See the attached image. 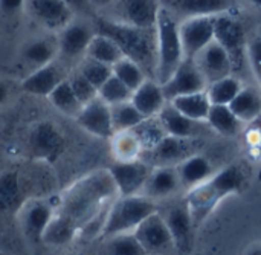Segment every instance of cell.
<instances>
[{"label":"cell","instance_id":"obj_1","mask_svg":"<svg viewBox=\"0 0 261 255\" xmlns=\"http://www.w3.org/2000/svg\"><path fill=\"white\" fill-rule=\"evenodd\" d=\"M116 197L118 191L109 170H98L76 181L60 197L57 211L69 217L81 234L96 222L104 226L107 211Z\"/></svg>","mask_w":261,"mask_h":255},{"label":"cell","instance_id":"obj_2","mask_svg":"<svg viewBox=\"0 0 261 255\" xmlns=\"http://www.w3.org/2000/svg\"><path fill=\"white\" fill-rule=\"evenodd\" d=\"M96 34L112 38L121 49L122 55L138 63L145 73H151L156 80L158 47H156V28L142 29L130 26L112 18L96 17L93 24Z\"/></svg>","mask_w":261,"mask_h":255},{"label":"cell","instance_id":"obj_3","mask_svg":"<svg viewBox=\"0 0 261 255\" xmlns=\"http://www.w3.org/2000/svg\"><path fill=\"white\" fill-rule=\"evenodd\" d=\"M246 185V176L237 165H228L205 184L187 191L184 202L187 203L193 222L200 226L226 197L240 193Z\"/></svg>","mask_w":261,"mask_h":255},{"label":"cell","instance_id":"obj_4","mask_svg":"<svg viewBox=\"0 0 261 255\" xmlns=\"http://www.w3.org/2000/svg\"><path fill=\"white\" fill-rule=\"evenodd\" d=\"M179 26L180 23L177 21V18L161 5L156 21V81L161 84H164L176 72V69L185 58Z\"/></svg>","mask_w":261,"mask_h":255},{"label":"cell","instance_id":"obj_5","mask_svg":"<svg viewBox=\"0 0 261 255\" xmlns=\"http://www.w3.org/2000/svg\"><path fill=\"white\" fill-rule=\"evenodd\" d=\"M158 211L159 210L156 202L144 194L127 196V197L118 196L107 211L101 237L109 239L119 234L135 233V230L147 217H150Z\"/></svg>","mask_w":261,"mask_h":255},{"label":"cell","instance_id":"obj_6","mask_svg":"<svg viewBox=\"0 0 261 255\" xmlns=\"http://www.w3.org/2000/svg\"><path fill=\"white\" fill-rule=\"evenodd\" d=\"M214 40L229 55L234 72L242 70L248 60V38L245 26L229 14L214 17Z\"/></svg>","mask_w":261,"mask_h":255},{"label":"cell","instance_id":"obj_7","mask_svg":"<svg viewBox=\"0 0 261 255\" xmlns=\"http://www.w3.org/2000/svg\"><path fill=\"white\" fill-rule=\"evenodd\" d=\"M200 141L190 138L165 136L153 150L142 155V161L151 168L158 167H177L188 158L199 153Z\"/></svg>","mask_w":261,"mask_h":255},{"label":"cell","instance_id":"obj_8","mask_svg":"<svg viewBox=\"0 0 261 255\" xmlns=\"http://www.w3.org/2000/svg\"><path fill=\"white\" fill-rule=\"evenodd\" d=\"M29 150L34 159L55 164L66 150V139L61 130L50 121L34 125L29 135Z\"/></svg>","mask_w":261,"mask_h":255},{"label":"cell","instance_id":"obj_9","mask_svg":"<svg viewBox=\"0 0 261 255\" xmlns=\"http://www.w3.org/2000/svg\"><path fill=\"white\" fill-rule=\"evenodd\" d=\"M151 170L153 168L142 159L132 162H113L109 167V173L116 187L118 196L121 197L142 194Z\"/></svg>","mask_w":261,"mask_h":255},{"label":"cell","instance_id":"obj_10","mask_svg":"<svg viewBox=\"0 0 261 255\" xmlns=\"http://www.w3.org/2000/svg\"><path fill=\"white\" fill-rule=\"evenodd\" d=\"M55 211H57V205H54L49 200L44 199L24 200V203L18 210L20 228L24 237L32 243H41L44 231L50 223Z\"/></svg>","mask_w":261,"mask_h":255},{"label":"cell","instance_id":"obj_11","mask_svg":"<svg viewBox=\"0 0 261 255\" xmlns=\"http://www.w3.org/2000/svg\"><path fill=\"white\" fill-rule=\"evenodd\" d=\"M133 234L147 255H164L174 249L173 237L159 211L147 217Z\"/></svg>","mask_w":261,"mask_h":255},{"label":"cell","instance_id":"obj_12","mask_svg":"<svg viewBox=\"0 0 261 255\" xmlns=\"http://www.w3.org/2000/svg\"><path fill=\"white\" fill-rule=\"evenodd\" d=\"M208 84L193 58H184L176 72L162 84L165 99L170 103L179 96L206 90Z\"/></svg>","mask_w":261,"mask_h":255},{"label":"cell","instance_id":"obj_13","mask_svg":"<svg viewBox=\"0 0 261 255\" xmlns=\"http://www.w3.org/2000/svg\"><path fill=\"white\" fill-rule=\"evenodd\" d=\"M29 15L47 31H63L73 21V8L64 0H24Z\"/></svg>","mask_w":261,"mask_h":255},{"label":"cell","instance_id":"obj_14","mask_svg":"<svg viewBox=\"0 0 261 255\" xmlns=\"http://www.w3.org/2000/svg\"><path fill=\"white\" fill-rule=\"evenodd\" d=\"M180 41L185 58H196L208 44L214 41V17L185 18L180 26Z\"/></svg>","mask_w":261,"mask_h":255},{"label":"cell","instance_id":"obj_15","mask_svg":"<svg viewBox=\"0 0 261 255\" xmlns=\"http://www.w3.org/2000/svg\"><path fill=\"white\" fill-rule=\"evenodd\" d=\"M168 231L173 237L174 249H177L182 254H187L193 248V239H194V230L196 225L193 222L191 213L187 207V203L182 200L179 203H174L168 208L165 216H162Z\"/></svg>","mask_w":261,"mask_h":255},{"label":"cell","instance_id":"obj_16","mask_svg":"<svg viewBox=\"0 0 261 255\" xmlns=\"http://www.w3.org/2000/svg\"><path fill=\"white\" fill-rule=\"evenodd\" d=\"M75 119L76 124L92 136L112 139V136L115 135L110 106H107L99 96L86 104Z\"/></svg>","mask_w":261,"mask_h":255},{"label":"cell","instance_id":"obj_17","mask_svg":"<svg viewBox=\"0 0 261 255\" xmlns=\"http://www.w3.org/2000/svg\"><path fill=\"white\" fill-rule=\"evenodd\" d=\"M194 61L208 86L219 80L231 76L234 72V66L229 55L216 40L208 44L200 54H197Z\"/></svg>","mask_w":261,"mask_h":255},{"label":"cell","instance_id":"obj_18","mask_svg":"<svg viewBox=\"0 0 261 255\" xmlns=\"http://www.w3.org/2000/svg\"><path fill=\"white\" fill-rule=\"evenodd\" d=\"M161 5L168 9L176 18L184 17H217L229 14L234 8V0H162Z\"/></svg>","mask_w":261,"mask_h":255},{"label":"cell","instance_id":"obj_19","mask_svg":"<svg viewBox=\"0 0 261 255\" xmlns=\"http://www.w3.org/2000/svg\"><path fill=\"white\" fill-rule=\"evenodd\" d=\"M158 119L161 121L168 136L199 139L202 135L211 133V129L206 122H197V121L187 118L171 103H167L164 106V109L158 115Z\"/></svg>","mask_w":261,"mask_h":255},{"label":"cell","instance_id":"obj_20","mask_svg":"<svg viewBox=\"0 0 261 255\" xmlns=\"http://www.w3.org/2000/svg\"><path fill=\"white\" fill-rule=\"evenodd\" d=\"M161 3L158 0H119L116 21L142 28L154 29Z\"/></svg>","mask_w":261,"mask_h":255},{"label":"cell","instance_id":"obj_21","mask_svg":"<svg viewBox=\"0 0 261 255\" xmlns=\"http://www.w3.org/2000/svg\"><path fill=\"white\" fill-rule=\"evenodd\" d=\"M95 34L96 31L93 26L81 21H72L60 34L58 49L61 55L66 58H78L83 55L86 57L87 47Z\"/></svg>","mask_w":261,"mask_h":255},{"label":"cell","instance_id":"obj_22","mask_svg":"<svg viewBox=\"0 0 261 255\" xmlns=\"http://www.w3.org/2000/svg\"><path fill=\"white\" fill-rule=\"evenodd\" d=\"M132 104L144 118H154L161 113L164 106L168 103L165 99L162 84L154 78H147L132 95Z\"/></svg>","mask_w":261,"mask_h":255},{"label":"cell","instance_id":"obj_23","mask_svg":"<svg viewBox=\"0 0 261 255\" xmlns=\"http://www.w3.org/2000/svg\"><path fill=\"white\" fill-rule=\"evenodd\" d=\"M64 80L63 72L54 63L37 67L31 75L21 81V90L34 96H46L54 92V89Z\"/></svg>","mask_w":261,"mask_h":255},{"label":"cell","instance_id":"obj_24","mask_svg":"<svg viewBox=\"0 0 261 255\" xmlns=\"http://www.w3.org/2000/svg\"><path fill=\"white\" fill-rule=\"evenodd\" d=\"M176 170L179 174L180 185L185 191H190V190L208 182L216 174L214 167L208 161V158H205L199 153L188 158L182 164H179L176 167Z\"/></svg>","mask_w":261,"mask_h":255},{"label":"cell","instance_id":"obj_25","mask_svg":"<svg viewBox=\"0 0 261 255\" xmlns=\"http://www.w3.org/2000/svg\"><path fill=\"white\" fill-rule=\"evenodd\" d=\"M179 188H182V185L176 167H158L151 170V174L142 194L156 202L158 199L173 196L179 191Z\"/></svg>","mask_w":261,"mask_h":255},{"label":"cell","instance_id":"obj_26","mask_svg":"<svg viewBox=\"0 0 261 255\" xmlns=\"http://www.w3.org/2000/svg\"><path fill=\"white\" fill-rule=\"evenodd\" d=\"M229 109L243 124L254 122L261 115V92L255 87L245 86L229 104Z\"/></svg>","mask_w":261,"mask_h":255},{"label":"cell","instance_id":"obj_27","mask_svg":"<svg viewBox=\"0 0 261 255\" xmlns=\"http://www.w3.org/2000/svg\"><path fill=\"white\" fill-rule=\"evenodd\" d=\"M80 234L76 225L66 217L64 214L55 211L50 223L47 225L44 236H43V245L47 246H64L73 242V239Z\"/></svg>","mask_w":261,"mask_h":255},{"label":"cell","instance_id":"obj_28","mask_svg":"<svg viewBox=\"0 0 261 255\" xmlns=\"http://www.w3.org/2000/svg\"><path fill=\"white\" fill-rule=\"evenodd\" d=\"M23 200V190L17 171H6L0 176V214L18 211Z\"/></svg>","mask_w":261,"mask_h":255},{"label":"cell","instance_id":"obj_29","mask_svg":"<svg viewBox=\"0 0 261 255\" xmlns=\"http://www.w3.org/2000/svg\"><path fill=\"white\" fill-rule=\"evenodd\" d=\"M180 113H184L187 118L197 121V122H206L210 110H211V101L208 98L206 90L179 96L173 101H170Z\"/></svg>","mask_w":261,"mask_h":255},{"label":"cell","instance_id":"obj_30","mask_svg":"<svg viewBox=\"0 0 261 255\" xmlns=\"http://www.w3.org/2000/svg\"><path fill=\"white\" fill-rule=\"evenodd\" d=\"M206 124L211 132H216L222 136H236L242 132L243 122L234 115L229 106H211Z\"/></svg>","mask_w":261,"mask_h":255},{"label":"cell","instance_id":"obj_31","mask_svg":"<svg viewBox=\"0 0 261 255\" xmlns=\"http://www.w3.org/2000/svg\"><path fill=\"white\" fill-rule=\"evenodd\" d=\"M112 142V155L115 162H132L139 161L142 158V145L133 130L115 133L110 139Z\"/></svg>","mask_w":261,"mask_h":255},{"label":"cell","instance_id":"obj_32","mask_svg":"<svg viewBox=\"0 0 261 255\" xmlns=\"http://www.w3.org/2000/svg\"><path fill=\"white\" fill-rule=\"evenodd\" d=\"M87 58L96 60L99 63L109 64V66H115L119 60L124 58L119 46L109 37L102 35V34H95V37L92 38L87 52H86Z\"/></svg>","mask_w":261,"mask_h":255},{"label":"cell","instance_id":"obj_33","mask_svg":"<svg viewBox=\"0 0 261 255\" xmlns=\"http://www.w3.org/2000/svg\"><path fill=\"white\" fill-rule=\"evenodd\" d=\"M50 101V104L63 115L66 116H72V118H76L78 113L81 112L83 109V104L78 101V98L75 96L72 87H70V83H69V78H64L55 89L54 92L49 95L47 98Z\"/></svg>","mask_w":261,"mask_h":255},{"label":"cell","instance_id":"obj_34","mask_svg":"<svg viewBox=\"0 0 261 255\" xmlns=\"http://www.w3.org/2000/svg\"><path fill=\"white\" fill-rule=\"evenodd\" d=\"M243 87L242 81L231 75L210 84L206 87V93L213 106H229Z\"/></svg>","mask_w":261,"mask_h":255},{"label":"cell","instance_id":"obj_35","mask_svg":"<svg viewBox=\"0 0 261 255\" xmlns=\"http://www.w3.org/2000/svg\"><path fill=\"white\" fill-rule=\"evenodd\" d=\"M101 255H147L133 233L102 239Z\"/></svg>","mask_w":261,"mask_h":255},{"label":"cell","instance_id":"obj_36","mask_svg":"<svg viewBox=\"0 0 261 255\" xmlns=\"http://www.w3.org/2000/svg\"><path fill=\"white\" fill-rule=\"evenodd\" d=\"M110 110H112V122H113L115 133L133 130L145 119L138 112V109L132 104V101H127V103H122L118 106H112Z\"/></svg>","mask_w":261,"mask_h":255},{"label":"cell","instance_id":"obj_37","mask_svg":"<svg viewBox=\"0 0 261 255\" xmlns=\"http://www.w3.org/2000/svg\"><path fill=\"white\" fill-rule=\"evenodd\" d=\"M133 133L139 139L144 153L153 150L167 136V133H165L161 121L158 119V116H154V118H145L138 127L133 129Z\"/></svg>","mask_w":261,"mask_h":255},{"label":"cell","instance_id":"obj_38","mask_svg":"<svg viewBox=\"0 0 261 255\" xmlns=\"http://www.w3.org/2000/svg\"><path fill=\"white\" fill-rule=\"evenodd\" d=\"M57 49H58V44H55L52 40H47V38L35 40L24 46L23 58L29 64H35L37 67H41V66L52 63L57 54Z\"/></svg>","mask_w":261,"mask_h":255},{"label":"cell","instance_id":"obj_39","mask_svg":"<svg viewBox=\"0 0 261 255\" xmlns=\"http://www.w3.org/2000/svg\"><path fill=\"white\" fill-rule=\"evenodd\" d=\"M112 69H113V75L122 84H125L132 92H135L148 78L145 70L138 63H135V61L125 58V57L122 60H119Z\"/></svg>","mask_w":261,"mask_h":255},{"label":"cell","instance_id":"obj_40","mask_svg":"<svg viewBox=\"0 0 261 255\" xmlns=\"http://www.w3.org/2000/svg\"><path fill=\"white\" fill-rule=\"evenodd\" d=\"M133 92L122 84L115 75H112L99 89H98V96L107 104V106H118L122 103H127L132 99Z\"/></svg>","mask_w":261,"mask_h":255},{"label":"cell","instance_id":"obj_41","mask_svg":"<svg viewBox=\"0 0 261 255\" xmlns=\"http://www.w3.org/2000/svg\"><path fill=\"white\" fill-rule=\"evenodd\" d=\"M96 90L113 75V69L112 66L109 64H104V63H99L96 60H92V58H87L83 61L80 70H78Z\"/></svg>","mask_w":261,"mask_h":255},{"label":"cell","instance_id":"obj_42","mask_svg":"<svg viewBox=\"0 0 261 255\" xmlns=\"http://www.w3.org/2000/svg\"><path fill=\"white\" fill-rule=\"evenodd\" d=\"M69 83H70V87L75 93V96L78 98V101L83 104V107L86 104H89L90 101H93L95 98H98V90L80 73H73L70 78H69Z\"/></svg>","mask_w":261,"mask_h":255},{"label":"cell","instance_id":"obj_43","mask_svg":"<svg viewBox=\"0 0 261 255\" xmlns=\"http://www.w3.org/2000/svg\"><path fill=\"white\" fill-rule=\"evenodd\" d=\"M248 60H249V64H251L255 76L261 83V37L254 38L248 44Z\"/></svg>","mask_w":261,"mask_h":255},{"label":"cell","instance_id":"obj_44","mask_svg":"<svg viewBox=\"0 0 261 255\" xmlns=\"http://www.w3.org/2000/svg\"><path fill=\"white\" fill-rule=\"evenodd\" d=\"M24 8V0H0V11L6 15H14Z\"/></svg>","mask_w":261,"mask_h":255},{"label":"cell","instance_id":"obj_45","mask_svg":"<svg viewBox=\"0 0 261 255\" xmlns=\"http://www.w3.org/2000/svg\"><path fill=\"white\" fill-rule=\"evenodd\" d=\"M67 5H70L72 8H73V11L75 9H83V8H86L87 6V3H89V0H64Z\"/></svg>","mask_w":261,"mask_h":255},{"label":"cell","instance_id":"obj_46","mask_svg":"<svg viewBox=\"0 0 261 255\" xmlns=\"http://www.w3.org/2000/svg\"><path fill=\"white\" fill-rule=\"evenodd\" d=\"M6 98H8V87L3 83H0V106L6 101Z\"/></svg>","mask_w":261,"mask_h":255},{"label":"cell","instance_id":"obj_47","mask_svg":"<svg viewBox=\"0 0 261 255\" xmlns=\"http://www.w3.org/2000/svg\"><path fill=\"white\" fill-rule=\"evenodd\" d=\"M113 0H89V3H92V5H95V6H99V8H104V6H107V5H110Z\"/></svg>","mask_w":261,"mask_h":255},{"label":"cell","instance_id":"obj_48","mask_svg":"<svg viewBox=\"0 0 261 255\" xmlns=\"http://www.w3.org/2000/svg\"><path fill=\"white\" fill-rule=\"evenodd\" d=\"M246 255H261V245H255V246H252Z\"/></svg>","mask_w":261,"mask_h":255},{"label":"cell","instance_id":"obj_49","mask_svg":"<svg viewBox=\"0 0 261 255\" xmlns=\"http://www.w3.org/2000/svg\"><path fill=\"white\" fill-rule=\"evenodd\" d=\"M254 5H257V6H261V0H251Z\"/></svg>","mask_w":261,"mask_h":255},{"label":"cell","instance_id":"obj_50","mask_svg":"<svg viewBox=\"0 0 261 255\" xmlns=\"http://www.w3.org/2000/svg\"><path fill=\"white\" fill-rule=\"evenodd\" d=\"M0 255H9V254H6V252H3V251L0 249Z\"/></svg>","mask_w":261,"mask_h":255}]
</instances>
